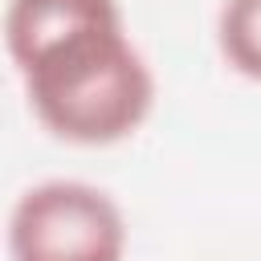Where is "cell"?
Here are the masks:
<instances>
[{
  "mask_svg": "<svg viewBox=\"0 0 261 261\" xmlns=\"http://www.w3.org/2000/svg\"><path fill=\"white\" fill-rule=\"evenodd\" d=\"M216 37L224 61L237 73L261 82V0H228L220 8Z\"/></svg>",
  "mask_w": 261,
  "mask_h": 261,
  "instance_id": "3",
  "label": "cell"
},
{
  "mask_svg": "<svg viewBox=\"0 0 261 261\" xmlns=\"http://www.w3.org/2000/svg\"><path fill=\"white\" fill-rule=\"evenodd\" d=\"M126 224L118 204L77 179L29 188L8 220L12 261H122Z\"/></svg>",
  "mask_w": 261,
  "mask_h": 261,
  "instance_id": "2",
  "label": "cell"
},
{
  "mask_svg": "<svg viewBox=\"0 0 261 261\" xmlns=\"http://www.w3.org/2000/svg\"><path fill=\"white\" fill-rule=\"evenodd\" d=\"M4 41L33 114L57 139L106 147L147 122L155 77L114 0H12Z\"/></svg>",
  "mask_w": 261,
  "mask_h": 261,
  "instance_id": "1",
  "label": "cell"
}]
</instances>
